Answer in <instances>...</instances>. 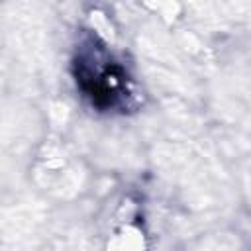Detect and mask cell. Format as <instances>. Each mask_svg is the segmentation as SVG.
<instances>
[{
    "label": "cell",
    "instance_id": "cell-1",
    "mask_svg": "<svg viewBox=\"0 0 251 251\" xmlns=\"http://www.w3.org/2000/svg\"><path fill=\"white\" fill-rule=\"evenodd\" d=\"M75 76L80 92L90 98L92 106L100 110H114L127 106L129 78L126 69L112 59V55L94 41L82 45L75 59Z\"/></svg>",
    "mask_w": 251,
    "mask_h": 251
}]
</instances>
